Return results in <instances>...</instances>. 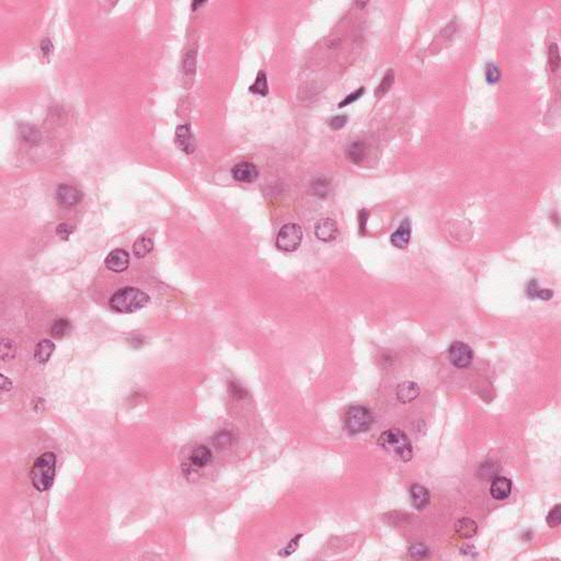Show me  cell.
Listing matches in <instances>:
<instances>
[{
    "instance_id": "4316f807",
    "label": "cell",
    "mask_w": 561,
    "mask_h": 561,
    "mask_svg": "<svg viewBox=\"0 0 561 561\" xmlns=\"http://www.w3.org/2000/svg\"><path fill=\"white\" fill-rule=\"evenodd\" d=\"M485 75H486L487 83L493 85V84H497L500 80L501 71H500V68L494 63H488L485 68Z\"/></svg>"
},
{
    "instance_id": "d4e9b609",
    "label": "cell",
    "mask_w": 561,
    "mask_h": 561,
    "mask_svg": "<svg viewBox=\"0 0 561 561\" xmlns=\"http://www.w3.org/2000/svg\"><path fill=\"white\" fill-rule=\"evenodd\" d=\"M234 441H235V436L232 435L231 432H228V431L218 432L214 435L213 438L214 445L217 448H227L232 445Z\"/></svg>"
},
{
    "instance_id": "9a60e30c",
    "label": "cell",
    "mask_w": 561,
    "mask_h": 561,
    "mask_svg": "<svg viewBox=\"0 0 561 561\" xmlns=\"http://www.w3.org/2000/svg\"><path fill=\"white\" fill-rule=\"evenodd\" d=\"M512 491V482L506 477H497L492 480L490 487V494L495 500H505Z\"/></svg>"
},
{
    "instance_id": "52a82bcc",
    "label": "cell",
    "mask_w": 561,
    "mask_h": 561,
    "mask_svg": "<svg viewBox=\"0 0 561 561\" xmlns=\"http://www.w3.org/2000/svg\"><path fill=\"white\" fill-rule=\"evenodd\" d=\"M83 193L79 191L77 188L68 185V184H62L58 186L56 191V200L61 206L70 208L76 206L77 204L82 201Z\"/></svg>"
},
{
    "instance_id": "cb8c5ba5",
    "label": "cell",
    "mask_w": 561,
    "mask_h": 561,
    "mask_svg": "<svg viewBox=\"0 0 561 561\" xmlns=\"http://www.w3.org/2000/svg\"><path fill=\"white\" fill-rule=\"evenodd\" d=\"M393 82H395V74H393L392 69H388V71L386 72L385 76L383 77L381 84L378 85V87L375 90L376 97H382L385 93H387L391 88V86L393 85Z\"/></svg>"
},
{
    "instance_id": "60d3db41",
    "label": "cell",
    "mask_w": 561,
    "mask_h": 561,
    "mask_svg": "<svg viewBox=\"0 0 561 561\" xmlns=\"http://www.w3.org/2000/svg\"><path fill=\"white\" fill-rule=\"evenodd\" d=\"M205 4H206V3H202V2H194V3H192V9H193V10H196V9H198V7H200V6H203V5H205Z\"/></svg>"
},
{
    "instance_id": "83f0119b",
    "label": "cell",
    "mask_w": 561,
    "mask_h": 561,
    "mask_svg": "<svg viewBox=\"0 0 561 561\" xmlns=\"http://www.w3.org/2000/svg\"><path fill=\"white\" fill-rule=\"evenodd\" d=\"M21 135H22L23 140L28 143H39L41 140V134L38 129L30 125H23L21 128Z\"/></svg>"
},
{
    "instance_id": "484cf974",
    "label": "cell",
    "mask_w": 561,
    "mask_h": 561,
    "mask_svg": "<svg viewBox=\"0 0 561 561\" xmlns=\"http://www.w3.org/2000/svg\"><path fill=\"white\" fill-rule=\"evenodd\" d=\"M548 61L550 69L556 72L560 67V54L559 47L556 43H551L548 47Z\"/></svg>"
},
{
    "instance_id": "8992f818",
    "label": "cell",
    "mask_w": 561,
    "mask_h": 561,
    "mask_svg": "<svg viewBox=\"0 0 561 561\" xmlns=\"http://www.w3.org/2000/svg\"><path fill=\"white\" fill-rule=\"evenodd\" d=\"M448 359L456 368L468 367L473 359L471 348L461 341H455L448 348Z\"/></svg>"
},
{
    "instance_id": "4fadbf2b",
    "label": "cell",
    "mask_w": 561,
    "mask_h": 561,
    "mask_svg": "<svg viewBox=\"0 0 561 561\" xmlns=\"http://www.w3.org/2000/svg\"><path fill=\"white\" fill-rule=\"evenodd\" d=\"M213 462L212 450L205 445H198L190 455V465L195 469L205 468Z\"/></svg>"
},
{
    "instance_id": "f35d334b",
    "label": "cell",
    "mask_w": 561,
    "mask_h": 561,
    "mask_svg": "<svg viewBox=\"0 0 561 561\" xmlns=\"http://www.w3.org/2000/svg\"><path fill=\"white\" fill-rule=\"evenodd\" d=\"M369 216V213L368 210L366 209H362L361 212L359 213V225H360V232L362 235H364V232H365V228H366V223H367V218Z\"/></svg>"
},
{
    "instance_id": "b9f144b4",
    "label": "cell",
    "mask_w": 561,
    "mask_h": 561,
    "mask_svg": "<svg viewBox=\"0 0 561 561\" xmlns=\"http://www.w3.org/2000/svg\"><path fill=\"white\" fill-rule=\"evenodd\" d=\"M189 58H190V62H192V61H193V56H192V55H190V54H189V55H188V56H186V58H185V60H189ZM185 62H186V61H185ZM193 62H194V61H193ZM188 63H189V62H186V63H184V65H185V67H186V66H188ZM191 68H192V69H194V65H192V64H191V67H190V70H191ZM186 69H189V67H188V68H186Z\"/></svg>"
},
{
    "instance_id": "5bb4252c",
    "label": "cell",
    "mask_w": 561,
    "mask_h": 561,
    "mask_svg": "<svg viewBox=\"0 0 561 561\" xmlns=\"http://www.w3.org/2000/svg\"><path fill=\"white\" fill-rule=\"evenodd\" d=\"M420 395V387L414 382H404L396 388V396L399 403L410 404Z\"/></svg>"
},
{
    "instance_id": "ab89813d",
    "label": "cell",
    "mask_w": 561,
    "mask_h": 561,
    "mask_svg": "<svg viewBox=\"0 0 561 561\" xmlns=\"http://www.w3.org/2000/svg\"><path fill=\"white\" fill-rule=\"evenodd\" d=\"M2 389L3 391H9L12 389V382L5 375H2Z\"/></svg>"
},
{
    "instance_id": "1f68e13d",
    "label": "cell",
    "mask_w": 561,
    "mask_h": 561,
    "mask_svg": "<svg viewBox=\"0 0 561 561\" xmlns=\"http://www.w3.org/2000/svg\"><path fill=\"white\" fill-rule=\"evenodd\" d=\"M409 553L411 557L420 559V558H425L426 556H429L430 550L424 544L415 543L409 547Z\"/></svg>"
},
{
    "instance_id": "9c48e42d",
    "label": "cell",
    "mask_w": 561,
    "mask_h": 561,
    "mask_svg": "<svg viewBox=\"0 0 561 561\" xmlns=\"http://www.w3.org/2000/svg\"><path fill=\"white\" fill-rule=\"evenodd\" d=\"M339 235L337 223L331 218H323L315 225V236L324 243H331Z\"/></svg>"
},
{
    "instance_id": "30bf717a",
    "label": "cell",
    "mask_w": 561,
    "mask_h": 561,
    "mask_svg": "<svg viewBox=\"0 0 561 561\" xmlns=\"http://www.w3.org/2000/svg\"><path fill=\"white\" fill-rule=\"evenodd\" d=\"M104 264L110 271L122 273L129 266V254L123 249H115L108 254Z\"/></svg>"
},
{
    "instance_id": "7bdbcfd3",
    "label": "cell",
    "mask_w": 561,
    "mask_h": 561,
    "mask_svg": "<svg viewBox=\"0 0 561 561\" xmlns=\"http://www.w3.org/2000/svg\"><path fill=\"white\" fill-rule=\"evenodd\" d=\"M367 4H368V3H361V2H360V3H359V2H358V3H355V5L358 6V8H360V9H363L364 7H365Z\"/></svg>"
},
{
    "instance_id": "836d02e7",
    "label": "cell",
    "mask_w": 561,
    "mask_h": 561,
    "mask_svg": "<svg viewBox=\"0 0 561 561\" xmlns=\"http://www.w3.org/2000/svg\"><path fill=\"white\" fill-rule=\"evenodd\" d=\"M348 116L346 115H337L334 116V118L330 119V121L328 122V124H329V126L331 129L333 130H340L341 128H343L346 123H348Z\"/></svg>"
},
{
    "instance_id": "603a6c76",
    "label": "cell",
    "mask_w": 561,
    "mask_h": 561,
    "mask_svg": "<svg viewBox=\"0 0 561 561\" xmlns=\"http://www.w3.org/2000/svg\"><path fill=\"white\" fill-rule=\"evenodd\" d=\"M250 91L253 93H258L262 97H265L269 93L268 80H266V75L264 71L259 72L256 82H254V84L250 87Z\"/></svg>"
},
{
    "instance_id": "8d00e7d4",
    "label": "cell",
    "mask_w": 561,
    "mask_h": 561,
    "mask_svg": "<svg viewBox=\"0 0 561 561\" xmlns=\"http://www.w3.org/2000/svg\"><path fill=\"white\" fill-rule=\"evenodd\" d=\"M41 52L44 57H48L53 54L54 46H53V43L50 42L49 39L46 38L41 42Z\"/></svg>"
},
{
    "instance_id": "d590c367",
    "label": "cell",
    "mask_w": 561,
    "mask_h": 561,
    "mask_svg": "<svg viewBox=\"0 0 561 561\" xmlns=\"http://www.w3.org/2000/svg\"><path fill=\"white\" fill-rule=\"evenodd\" d=\"M312 186L315 189L316 194L325 196L328 193V186H329V184H328V182L325 179H318L316 180L315 184H312Z\"/></svg>"
},
{
    "instance_id": "7a4b0ae2",
    "label": "cell",
    "mask_w": 561,
    "mask_h": 561,
    "mask_svg": "<svg viewBox=\"0 0 561 561\" xmlns=\"http://www.w3.org/2000/svg\"><path fill=\"white\" fill-rule=\"evenodd\" d=\"M56 471V455L53 451L39 456L33 463L31 468V482L33 487L40 492L50 489L53 486Z\"/></svg>"
},
{
    "instance_id": "f546056e",
    "label": "cell",
    "mask_w": 561,
    "mask_h": 561,
    "mask_svg": "<svg viewBox=\"0 0 561 561\" xmlns=\"http://www.w3.org/2000/svg\"><path fill=\"white\" fill-rule=\"evenodd\" d=\"M546 521H547L549 527H557L560 525L561 523V505L560 504H556L550 510Z\"/></svg>"
},
{
    "instance_id": "ba28073f",
    "label": "cell",
    "mask_w": 561,
    "mask_h": 561,
    "mask_svg": "<svg viewBox=\"0 0 561 561\" xmlns=\"http://www.w3.org/2000/svg\"><path fill=\"white\" fill-rule=\"evenodd\" d=\"M174 144H176V146L181 151L185 152L188 155L194 152L196 145H195V140L190 126L179 125L177 127L176 135H174Z\"/></svg>"
},
{
    "instance_id": "f1b7e54d",
    "label": "cell",
    "mask_w": 561,
    "mask_h": 561,
    "mask_svg": "<svg viewBox=\"0 0 561 561\" xmlns=\"http://www.w3.org/2000/svg\"><path fill=\"white\" fill-rule=\"evenodd\" d=\"M16 344L11 340H4L2 344V358L5 362L12 360L16 356Z\"/></svg>"
},
{
    "instance_id": "5b68a950",
    "label": "cell",
    "mask_w": 561,
    "mask_h": 561,
    "mask_svg": "<svg viewBox=\"0 0 561 561\" xmlns=\"http://www.w3.org/2000/svg\"><path fill=\"white\" fill-rule=\"evenodd\" d=\"M303 242V230L301 226L295 223H288L280 229L276 237V246L281 250L294 252L301 247Z\"/></svg>"
},
{
    "instance_id": "d6a6232c",
    "label": "cell",
    "mask_w": 561,
    "mask_h": 561,
    "mask_svg": "<svg viewBox=\"0 0 561 561\" xmlns=\"http://www.w3.org/2000/svg\"><path fill=\"white\" fill-rule=\"evenodd\" d=\"M364 92H365V89H364V87H362V88H360V89H358V90H355V91L352 92V93L348 94V96L345 97V99H344L343 101H341L340 103H339V108H344V106H346V105H349V104L353 103V102L358 101V100L363 96Z\"/></svg>"
},
{
    "instance_id": "6da1fadb",
    "label": "cell",
    "mask_w": 561,
    "mask_h": 561,
    "mask_svg": "<svg viewBox=\"0 0 561 561\" xmlns=\"http://www.w3.org/2000/svg\"><path fill=\"white\" fill-rule=\"evenodd\" d=\"M150 302L149 296L136 287H123L111 296L109 305L121 314H133L146 307Z\"/></svg>"
},
{
    "instance_id": "3957f363",
    "label": "cell",
    "mask_w": 561,
    "mask_h": 561,
    "mask_svg": "<svg viewBox=\"0 0 561 561\" xmlns=\"http://www.w3.org/2000/svg\"><path fill=\"white\" fill-rule=\"evenodd\" d=\"M380 445L403 462H409L413 456V448L408 435L400 429H390L381 434Z\"/></svg>"
},
{
    "instance_id": "e0dca14e",
    "label": "cell",
    "mask_w": 561,
    "mask_h": 561,
    "mask_svg": "<svg viewBox=\"0 0 561 561\" xmlns=\"http://www.w3.org/2000/svg\"><path fill=\"white\" fill-rule=\"evenodd\" d=\"M55 344L50 340H42L34 350V359L40 364H46L54 353Z\"/></svg>"
},
{
    "instance_id": "4dcf8cb0",
    "label": "cell",
    "mask_w": 561,
    "mask_h": 561,
    "mask_svg": "<svg viewBox=\"0 0 561 561\" xmlns=\"http://www.w3.org/2000/svg\"><path fill=\"white\" fill-rule=\"evenodd\" d=\"M303 538V534H298L296 535L292 541H290L285 547H284L282 550H280V556L282 557H288L290 555H293V553L296 551V549L298 548V546H300V542L301 539Z\"/></svg>"
},
{
    "instance_id": "8fae6325",
    "label": "cell",
    "mask_w": 561,
    "mask_h": 561,
    "mask_svg": "<svg viewBox=\"0 0 561 561\" xmlns=\"http://www.w3.org/2000/svg\"><path fill=\"white\" fill-rule=\"evenodd\" d=\"M232 178L244 183H251L259 177V170L257 167L250 163L237 164L231 170Z\"/></svg>"
},
{
    "instance_id": "44dd1931",
    "label": "cell",
    "mask_w": 561,
    "mask_h": 561,
    "mask_svg": "<svg viewBox=\"0 0 561 561\" xmlns=\"http://www.w3.org/2000/svg\"><path fill=\"white\" fill-rule=\"evenodd\" d=\"M526 294L531 300L534 298H539L542 301H549L553 296V292L550 289H542L538 286V282L536 280H531L528 283V286L526 289Z\"/></svg>"
},
{
    "instance_id": "7c38bea8",
    "label": "cell",
    "mask_w": 561,
    "mask_h": 561,
    "mask_svg": "<svg viewBox=\"0 0 561 561\" xmlns=\"http://www.w3.org/2000/svg\"><path fill=\"white\" fill-rule=\"evenodd\" d=\"M411 238V222L409 218H406L400 224L397 230L390 237V243L398 249H406L410 243Z\"/></svg>"
},
{
    "instance_id": "2e32d148",
    "label": "cell",
    "mask_w": 561,
    "mask_h": 561,
    "mask_svg": "<svg viewBox=\"0 0 561 561\" xmlns=\"http://www.w3.org/2000/svg\"><path fill=\"white\" fill-rule=\"evenodd\" d=\"M410 498L413 506L421 511L430 503V492L425 487L421 485H413L410 488Z\"/></svg>"
},
{
    "instance_id": "ac0fdd59",
    "label": "cell",
    "mask_w": 561,
    "mask_h": 561,
    "mask_svg": "<svg viewBox=\"0 0 561 561\" xmlns=\"http://www.w3.org/2000/svg\"><path fill=\"white\" fill-rule=\"evenodd\" d=\"M455 531L460 537L468 539L477 534L478 525L475 521L468 519V517H463V519L457 521Z\"/></svg>"
},
{
    "instance_id": "74e56055",
    "label": "cell",
    "mask_w": 561,
    "mask_h": 561,
    "mask_svg": "<svg viewBox=\"0 0 561 561\" xmlns=\"http://www.w3.org/2000/svg\"><path fill=\"white\" fill-rule=\"evenodd\" d=\"M230 392L231 395L238 398V399H242V398H245L247 396V392L246 390L242 387V386L236 384V383H231L230 384Z\"/></svg>"
},
{
    "instance_id": "7402d4cb",
    "label": "cell",
    "mask_w": 561,
    "mask_h": 561,
    "mask_svg": "<svg viewBox=\"0 0 561 561\" xmlns=\"http://www.w3.org/2000/svg\"><path fill=\"white\" fill-rule=\"evenodd\" d=\"M70 323L67 319H57L56 322L53 323L52 327H50V336L55 339H63L65 336H67L68 332L70 331Z\"/></svg>"
},
{
    "instance_id": "e575fe53",
    "label": "cell",
    "mask_w": 561,
    "mask_h": 561,
    "mask_svg": "<svg viewBox=\"0 0 561 561\" xmlns=\"http://www.w3.org/2000/svg\"><path fill=\"white\" fill-rule=\"evenodd\" d=\"M74 230H75V228L72 227V226H70L67 223H63V224L57 226L56 234L60 238H62L64 240H67L70 237V235L72 234V232H74Z\"/></svg>"
},
{
    "instance_id": "ffe728a7",
    "label": "cell",
    "mask_w": 561,
    "mask_h": 561,
    "mask_svg": "<svg viewBox=\"0 0 561 561\" xmlns=\"http://www.w3.org/2000/svg\"><path fill=\"white\" fill-rule=\"evenodd\" d=\"M154 249V239L149 236H142L138 238L133 246V253L135 257L141 259L145 258Z\"/></svg>"
},
{
    "instance_id": "277c9868",
    "label": "cell",
    "mask_w": 561,
    "mask_h": 561,
    "mask_svg": "<svg viewBox=\"0 0 561 561\" xmlns=\"http://www.w3.org/2000/svg\"><path fill=\"white\" fill-rule=\"evenodd\" d=\"M374 415L364 406H352L345 412L344 423L351 434L366 432L374 424Z\"/></svg>"
},
{
    "instance_id": "d6986e66",
    "label": "cell",
    "mask_w": 561,
    "mask_h": 561,
    "mask_svg": "<svg viewBox=\"0 0 561 561\" xmlns=\"http://www.w3.org/2000/svg\"><path fill=\"white\" fill-rule=\"evenodd\" d=\"M345 154L350 162L360 165L366 157V145L360 141L353 142L348 146Z\"/></svg>"
}]
</instances>
